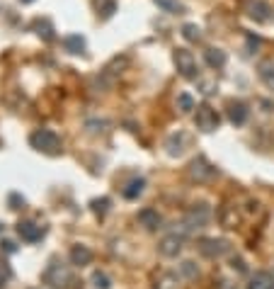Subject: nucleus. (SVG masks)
I'll return each mask as SVG.
<instances>
[{
    "instance_id": "4be33fe9",
    "label": "nucleus",
    "mask_w": 274,
    "mask_h": 289,
    "mask_svg": "<svg viewBox=\"0 0 274 289\" xmlns=\"http://www.w3.org/2000/svg\"><path fill=\"white\" fill-rule=\"evenodd\" d=\"M182 37H185L187 42H199L201 39V29H199L197 24H185L182 27Z\"/></svg>"
},
{
    "instance_id": "6e6552de",
    "label": "nucleus",
    "mask_w": 274,
    "mask_h": 289,
    "mask_svg": "<svg viewBox=\"0 0 274 289\" xmlns=\"http://www.w3.org/2000/svg\"><path fill=\"white\" fill-rule=\"evenodd\" d=\"M248 15H250L255 22H269L272 20V8L264 0H250L248 3Z\"/></svg>"
},
{
    "instance_id": "423d86ee",
    "label": "nucleus",
    "mask_w": 274,
    "mask_h": 289,
    "mask_svg": "<svg viewBox=\"0 0 274 289\" xmlns=\"http://www.w3.org/2000/svg\"><path fill=\"white\" fill-rule=\"evenodd\" d=\"M230 250V243L226 238H201L199 241V253L207 258H221Z\"/></svg>"
},
{
    "instance_id": "a878e982",
    "label": "nucleus",
    "mask_w": 274,
    "mask_h": 289,
    "mask_svg": "<svg viewBox=\"0 0 274 289\" xmlns=\"http://www.w3.org/2000/svg\"><path fill=\"white\" fill-rule=\"evenodd\" d=\"M92 284H95L97 289H110L112 287V279L107 277L105 272H95V275H92Z\"/></svg>"
},
{
    "instance_id": "5701e85b",
    "label": "nucleus",
    "mask_w": 274,
    "mask_h": 289,
    "mask_svg": "<svg viewBox=\"0 0 274 289\" xmlns=\"http://www.w3.org/2000/svg\"><path fill=\"white\" fill-rule=\"evenodd\" d=\"M97 10L102 12V17L107 20V17H112V15H114V10H117V3H114V0H99V3H97Z\"/></svg>"
},
{
    "instance_id": "2eb2a0df",
    "label": "nucleus",
    "mask_w": 274,
    "mask_h": 289,
    "mask_svg": "<svg viewBox=\"0 0 274 289\" xmlns=\"http://www.w3.org/2000/svg\"><path fill=\"white\" fill-rule=\"evenodd\" d=\"M204 58H207V63L211 68H223L226 61H228L226 51H221V49H207V51H204Z\"/></svg>"
},
{
    "instance_id": "412c9836",
    "label": "nucleus",
    "mask_w": 274,
    "mask_h": 289,
    "mask_svg": "<svg viewBox=\"0 0 274 289\" xmlns=\"http://www.w3.org/2000/svg\"><path fill=\"white\" fill-rule=\"evenodd\" d=\"M177 110L182 112V114H187V112H192V110H197V107H194V100H192V95H189V92L177 95Z\"/></svg>"
},
{
    "instance_id": "39448f33",
    "label": "nucleus",
    "mask_w": 274,
    "mask_h": 289,
    "mask_svg": "<svg viewBox=\"0 0 274 289\" xmlns=\"http://www.w3.org/2000/svg\"><path fill=\"white\" fill-rule=\"evenodd\" d=\"M194 124H197V129H201V132H207V134L216 132L219 124H221V117L211 105H199L197 114H194Z\"/></svg>"
},
{
    "instance_id": "f3484780",
    "label": "nucleus",
    "mask_w": 274,
    "mask_h": 289,
    "mask_svg": "<svg viewBox=\"0 0 274 289\" xmlns=\"http://www.w3.org/2000/svg\"><path fill=\"white\" fill-rule=\"evenodd\" d=\"M63 46H66L71 54H83L85 51V39L80 34H71V37L63 39Z\"/></svg>"
},
{
    "instance_id": "f257e3e1",
    "label": "nucleus",
    "mask_w": 274,
    "mask_h": 289,
    "mask_svg": "<svg viewBox=\"0 0 274 289\" xmlns=\"http://www.w3.org/2000/svg\"><path fill=\"white\" fill-rule=\"evenodd\" d=\"M29 144H32V148H37L39 153H44V156H58V153H61V139H58V134L51 132V129H37V132L29 136Z\"/></svg>"
},
{
    "instance_id": "f03ea898",
    "label": "nucleus",
    "mask_w": 274,
    "mask_h": 289,
    "mask_svg": "<svg viewBox=\"0 0 274 289\" xmlns=\"http://www.w3.org/2000/svg\"><path fill=\"white\" fill-rule=\"evenodd\" d=\"M44 282L49 284V287H54V289H68V287H73L76 275H73V270H71L68 265L51 263V265L46 267V272H44Z\"/></svg>"
},
{
    "instance_id": "0eeeda50",
    "label": "nucleus",
    "mask_w": 274,
    "mask_h": 289,
    "mask_svg": "<svg viewBox=\"0 0 274 289\" xmlns=\"http://www.w3.org/2000/svg\"><path fill=\"white\" fill-rule=\"evenodd\" d=\"M182 245H185V238H182V236L167 234V236H163V241L158 243V250H160V255H165V258H177L180 250H182Z\"/></svg>"
},
{
    "instance_id": "b1692460",
    "label": "nucleus",
    "mask_w": 274,
    "mask_h": 289,
    "mask_svg": "<svg viewBox=\"0 0 274 289\" xmlns=\"http://www.w3.org/2000/svg\"><path fill=\"white\" fill-rule=\"evenodd\" d=\"M110 204H112V202L107 200V197H102V200H92V204H90V207H92V211H95L97 216H105V214H107V209H110Z\"/></svg>"
},
{
    "instance_id": "4468645a",
    "label": "nucleus",
    "mask_w": 274,
    "mask_h": 289,
    "mask_svg": "<svg viewBox=\"0 0 274 289\" xmlns=\"http://www.w3.org/2000/svg\"><path fill=\"white\" fill-rule=\"evenodd\" d=\"M207 219H209V209L207 207H204V204H201V207H194V209L189 211V214H187V226H189V229H194V226H204V223H207Z\"/></svg>"
},
{
    "instance_id": "7c9ffc66",
    "label": "nucleus",
    "mask_w": 274,
    "mask_h": 289,
    "mask_svg": "<svg viewBox=\"0 0 274 289\" xmlns=\"http://www.w3.org/2000/svg\"><path fill=\"white\" fill-rule=\"evenodd\" d=\"M20 3H34V0H20Z\"/></svg>"
},
{
    "instance_id": "9d476101",
    "label": "nucleus",
    "mask_w": 274,
    "mask_h": 289,
    "mask_svg": "<svg viewBox=\"0 0 274 289\" xmlns=\"http://www.w3.org/2000/svg\"><path fill=\"white\" fill-rule=\"evenodd\" d=\"M160 221H163V219H160V214H158L155 209H151V207H146V209L139 211V223L146 226L148 231H155V229L160 226Z\"/></svg>"
},
{
    "instance_id": "6ab92c4d",
    "label": "nucleus",
    "mask_w": 274,
    "mask_h": 289,
    "mask_svg": "<svg viewBox=\"0 0 274 289\" xmlns=\"http://www.w3.org/2000/svg\"><path fill=\"white\" fill-rule=\"evenodd\" d=\"M34 29H37V34H39L44 42H51V39H54V24L49 22L46 17L37 20V22H34Z\"/></svg>"
},
{
    "instance_id": "9b49d317",
    "label": "nucleus",
    "mask_w": 274,
    "mask_h": 289,
    "mask_svg": "<svg viewBox=\"0 0 274 289\" xmlns=\"http://www.w3.org/2000/svg\"><path fill=\"white\" fill-rule=\"evenodd\" d=\"M71 263L73 265H90L92 263V250H90L88 245H73L71 248Z\"/></svg>"
},
{
    "instance_id": "f8f14e48",
    "label": "nucleus",
    "mask_w": 274,
    "mask_h": 289,
    "mask_svg": "<svg viewBox=\"0 0 274 289\" xmlns=\"http://www.w3.org/2000/svg\"><path fill=\"white\" fill-rule=\"evenodd\" d=\"M248 289H274V275L269 272H255L248 282Z\"/></svg>"
},
{
    "instance_id": "20e7f679",
    "label": "nucleus",
    "mask_w": 274,
    "mask_h": 289,
    "mask_svg": "<svg viewBox=\"0 0 274 289\" xmlns=\"http://www.w3.org/2000/svg\"><path fill=\"white\" fill-rule=\"evenodd\" d=\"M173 58H175V66H177V71H180V76H185V78H189V80L199 78V66H197V58H194L192 51L177 49Z\"/></svg>"
},
{
    "instance_id": "c85d7f7f",
    "label": "nucleus",
    "mask_w": 274,
    "mask_h": 289,
    "mask_svg": "<svg viewBox=\"0 0 274 289\" xmlns=\"http://www.w3.org/2000/svg\"><path fill=\"white\" fill-rule=\"evenodd\" d=\"M10 204H12L10 209H20V207L24 204V200L20 197V195H10Z\"/></svg>"
},
{
    "instance_id": "1a4fd4ad",
    "label": "nucleus",
    "mask_w": 274,
    "mask_h": 289,
    "mask_svg": "<svg viewBox=\"0 0 274 289\" xmlns=\"http://www.w3.org/2000/svg\"><path fill=\"white\" fill-rule=\"evenodd\" d=\"M17 234L22 236V241L37 243V241L44 236V229H42V226H37L34 221H22V223H17Z\"/></svg>"
},
{
    "instance_id": "ddd939ff",
    "label": "nucleus",
    "mask_w": 274,
    "mask_h": 289,
    "mask_svg": "<svg viewBox=\"0 0 274 289\" xmlns=\"http://www.w3.org/2000/svg\"><path fill=\"white\" fill-rule=\"evenodd\" d=\"M228 119L235 124V126L245 124V119H248V107H245L243 102H230L228 105Z\"/></svg>"
},
{
    "instance_id": "7ed1b4c3",
    "label": "nucleus",
    "mask_w": 274,
    "mask_h": 289,
    "mask_svg": "<svg viewBox=\"0 0 274 289\" xmlns=\"http://www.w3.org/2000/svg\"><path fill=\"white\" fill-rule=\"evenodd\" d=\"M187 175H189L192 182H209V180L216 178V168L211 166L204 156H199V158H194V160L189 163V168H187Z\"/></svg>"
},
{
    "instance_id": "cd10ccee",
    "label": "nucleus",
    "mask_w": 274,
    "mask_h": 289,
    "mask_svg": "<svg viewBox=\"0 0 274 289\" xmlns=\"http://www.w3.org/2000/svg\"><path fill=\"white\" fill-rule=\"evenodd\" d=\"M182 272H185L187 277H197V267H194V263H189V260H187V263H182Z\"/></svg>"
},
{
    "instance_id": "c756f323",
    "label": "nucleus",
    "mask_w": 274,
    "mask_h": 289,
    "mask_svg": "<svg viewBox=\"0 0 274 289\" xmlns=\"http://www.w3.org/2000/svg\"><path fill=\"white\" fill-rule=\"evenodd\" d=\"M0 245H3V248H5L8 253H15V250H17V245L12 243V241H3V243H0Z\"/></svg>"
},
{
    "instance_id": "aec40b11",
    "label": "nucleus",
    "mask_w": 274,
    "mask_h": 289,
    "mask_svg": "<svg viewBox=\"0 0 274 289\" xmlns=\"http://www.w3.org/2000/svg\"><path fill=\"white\" fill-rule=\"evenodd\" d=\"M260 78L264 80L267 88H274V63L272 61H264L260 63Z\"/></svg>"
},
{
    "instance_id": "393cba45",
    "label": "nucleus",
    "mask_w": 274,
    "mask_h": 289,
    "mask_svg": "<svg viewBox=\"0 0 274 289\" xmlns=\"http://www.w3.org/2000/svg\"><path fill=\"white\" fill-rule=\"evenodd\" d=\"M155 5H158V8H163L165 12H182V10H185L177 0H155Z\"/></svg>"
},
{
    "instance_id": "bb28decb",
    "label": "nucleus",
    "mask_w": 274,
    "mask_h": 289,
    "mask_svg": "<svg viewBox=\"0 0 274 289\" xmlns=\"http://www.w3.org/2000/svg\"><path fill=\"white\" fill-rule=\"evenodd\" d=\"M10 277H12L10 267L5 265V263H0V287H5V284L10 282Z\"/></svg>"
},
{
    "instance_id": "a211bd4d",
    "label": "nucleus",
    "mask_w": 274,
    "mask_h": 289,
    "mask_svg": "<svg viewBox=\"0 0 274 289\" xmlns=\"http://www.w3.org/2000/svg\"><path fill=\"white\" fill-rule=\"evenodd\" d=\"M182 141H187V136L182 132L173 134V136L167 139V153H170V156H182V151H185V148H182Z\"/></svg>"
},
{
    "instance_id": "dca6fc26",
    "label": "nucleus",
    "mask_w": 274,
    "mask_h": 289,
    "mask_svg": "<svg viewBox=\"0 0 274 289\" xmlns=\"http://www.w3.org/2000/svg\"><path fill=\"white\" fill-rule=\"evenodd\" d=\"M143 187H146V180L143 178L131 180V182L124 187V197H126V200H136V197H141L143 195Z\"/></svg>"
}]
</instances>
